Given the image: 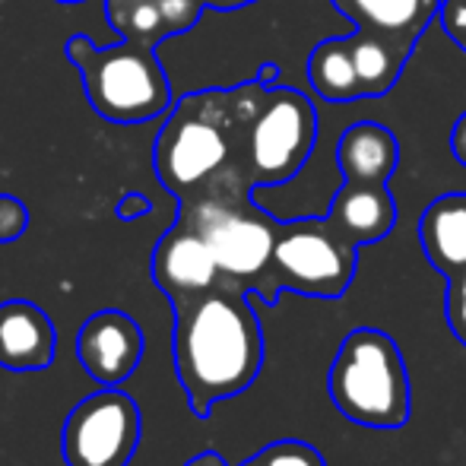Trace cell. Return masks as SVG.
<instances>
[{
	"label": "cell",
	"mask_w": 466,
	"mask_h": 466,
	"mask_svg": "<svg viewBox=\"0 0 466 466\" xmlns=\"http://www.w3.org/2000/svg\"><path fill=\"white\" fill-rule=\"evenodd\" d=\"M175 369L197 419L238 397L264 369V330L248 289L222 286L175 305Z\"/></svg>",
	"instance_id": "cell-1"
},
{
	"label": "cell",
	"mask_w": 466,
	"mask_h": 466,
	"mask_svg": "<svg viewBox=\"0 0 466 466\" xmlns=\"http://www.w3.org/2000/svg\"><path fill=\"white\" fill-rule=\"evenodd\" d=\"M327 393L333 406L362 429H403L410 419V374L397 339L374 327L346 333L330 362Z\"/></svg>",
	"instance_id": "cell-2"
},
{
	"label": "cell",
	"mask_w": 466,
	"mask_h": 466,
	"mask_svg": "<svg viewBox=\"0 0 466 466\" xmlns=\"http://www.w3.org/2000/svg\"><path fill=\"white\" fill-rule=\"evenodd\" d=\"M67 57L83 70L93 108L108 121L137 124L159 117L172 105V80L159 51L147 42H121L93 48L83 35L67 42Z\"/></svg>",
	"instance_id": "cell-3"
},
{
	"label": "cell",
	"mask_w": 466,
	"mask_h": 466,
	"mask_svg": "<svg viewBox=\"0 0 466 466\" xmlns=\"http://www.w3.org/2000/svg\"><path fill=\"white\" fill-rule=\"evenodd\" d=\"M181 222H187L209 245L222 282L241 289H258L273 260V248L279 238V226L264 207L251 200V187H228L213 194L187 197L181 209Z\"/></svg>",
	"instance_id": "cell-4"
},
{
	"label": "cell",
	"mask_w": 466,
	"mask_h": 466,
	"mask_svg": "<svg viewBox=\"0 0 466 466\" xmlns=\"http://www.w3.org/2000/svg\"><path fill=\"white\" fill-rule=\"evenodd\" d=\"M356 264L359 248L346 241L324 216L289 219L279 226L270 270L254 292H260L267 305H277L282 289L308 299H343L356 277Z\"/></svg>",
	"instance_id": "cell-5"
},
{
	"label": "cell",
	"mask_w": 466,
	"mask_h": 466,
	"mask_svg": "<svg viewBox=\"0 0 466 466\" xmlns=\"http://www.w3.org/2000/svg\"><path fill=\"white\" fill-rule=\"evenodd\" d=\"M228 93H190L172 111L166 130L156 147V172L162 185L181 200L194 190L207 187L228 162V137H226V111L232 108Z\"/></svg>",
	"instance_id": "cell-6"
},
{
	"label": "cell",
	"mask_w": 466,
	"mask_h": 466,
	"mask_svg": "<svg viewBox=\"0 0 466 466\" xmlns=\"http://www.w3.org/2000/svg\"><path fill=\"white\" fill-rule=\"evenodd\" d=\"M318 147V108L295 86H273L248 127L251 187L289 185L311 162Z\"/></svg>",
	"instance_id": "cell-7"
},
{
	"label": "cell",
	"mask_w": 466,
	"mask_h": 466,
	"mask_svg": "<svg viewBox=\"0 0 466 466\" xmlns=\"http://www.w3.org/2000/svg\"><path fill=\"white\" fill-rule=\"evenodd\" d=\"M140 444V410L117 387L86 397L64 422L67 466H127Z\"/></svg>",
	"instance_id": "cell-8"
},
{
	"label": "cell",
	"mask_w": 466,
	"mask_h": 466,
	"mask_svg": "<svg viewBox=\"0 0 466 466\" xmlns=\"http://www.w3.org/2000/svg\"><path fill=\"white\" fill-rule=\"evenodd\" d=\"M153 279L159 282V289L168 295V301L175 308L181 301L200 299L209 289L222 286V270L207 241L187 222H178L156 245Z\"/></svg>",
	"instance_id": "cell-9"
},
{
	"label": "cell",
	"mask_w": 466,
	"mask_h": 466,
	"mask_svg": "<svg viewBox=\"0 0 466 466\" xmlns=\"http://www.w3.org/2000/svg\"><path fill=\"white\" fill-rule=\"evenodd\" d=\"M76 352L89 378L105 387H117L137 371L143 359V333L124 311H98L83 324Z\"/></svg>",
	"instance_id": "cell-10"
},
{
	"label": "cell",
	"mask_w": 466,
	"mask_h": 466,
	"mask_svg": "<svg viewBox=\"0 0 466 466\" xmlns=\"http://www.w3.org/2000/svg\"><path fill=\"white\" fill-rule=\"evenodd\" d=\"M57 337L51 318L32 301L0 305V365L6 371H42L55 362Z\"/></svg>",
	"instance_id": "cell-11"
},
{
	"label": "cell",
	"mask_w": 466,
	"mask_h": 466,
	"mask_svg": "<svg viewBox=\"0 0 466 466\" xmlns=\"http://www.w3.org/2000/svg\"><path fill=\"white\" fill-rule=\"evenodd\" d=\"M324 219L346 241H352L356 248H365L393 232V226H397V200H393L387 185L343 181V187L333 194Z\"/></svg>",
	"instance_id": "cell-12"
},
{
	"label": "cell",
	"mask_w": 466,
	"mask_h": 466,
	"mask_svg": "<svg viewBox=\"0 0 466 466\" xmlns=\"http://www.w3.org/2000/svg\"><path fill=\"white\" fill-rule=\"evenodd\" d=\"M343 181L387 185L400 166V143L390 127L378 121H356L339 134L333 153Z\"/></svg>",
	"instance_id": "cell-13"
},
{
	"label": "cell",
	"mask_w": 466,
	"mask_h": 466,
	"mask_svg": "<svg viewBox=\"0 0 466 466\" xmlns=\"http://www.w3.org/2000/svg\"><path fill=\"white\" fill-rule=\"evenodd\" d=\"M419 241L441 277H454L466 267V190L441 194L425 207L419 219Z\"/></svg>",
	"instance_id": "cell-14"
},
{
	"label": "cell",
	"mask_w": 466,
	"mask_h": 466,
	"mask_svg": "<svg viewBox=\"0 0 466 466\" xmlns=\"http://www.w3.org/2000/svg\"><path fill=\"white\" fill-rule=\"evenodd\" d=\"M308 86L311 93L327 105L359 102L362 98V83H359L356 64H352L350 35L320 38L308 55Z\"/></svg>",
	"instance_id": "cell-15"
},
{
	"label": "cell",
	"mask_w": 466,
	"mask_h": 466,
	"mask_svg": "<svg viewBox=\"0 0 466 466\" xmlns=\"http://www.w3.org/2000/svg\"><path fill=\"white\" fill-rule=\"evenodd\" d=\"M412 42H387L384 32H352L350 35V51L352 64H356L359 83H362V98H378L387 89H393V83L400 80L403 70L406 51Z\"/></svg>",
	"instance_id": "cell-16"
},
{
	"label": "cell",
	"mask_w": 466,
	"mask_h": 466,
	"mask_svg": "<svg viewBox=\"0 0 466 466\" xmlns=\"http://www.w3.org/2000/svg\"><path fill=\"white\" fill-rule=\"evenodd\" d=\"M444 0H350L356 23L371 25L393 38H412L416 42L422 25H431Z\"/></svg>",
	"instance_id": "cell-17"
},
{
	"label": "cell",
	"mask_w": 466,
	"mask_h": 466,
	"mask_svg": "<svg viewBox=\"0 0 466 466\" xmlns=\"http://www.w3.org/2000/svg\"><path fill=\"white\" fill-rule=\"evenodd\" d=\"M185 466H228V463L222 461L219 454L207 451V454L190 457ZM241 466H327V461H324V454H320L318 448H311V444L286 438V441L267 444L260 454H254L251 461H245Z\"/></svg>",
	"instance_id": "cell-18"
},
{
	"label": "cell",
	"mask_w": 466,
	"mask_h": 466,
	"mask_svg": "<svg viewBox=\"0 0 466 466\" xmlns=\"http://www.w3.org/2000/svg\"><path fill=\"white\" fill-rule=\"evenodd\" d=\"M127 29L134 32V38H140V42H153V38H159L162 32L168 35L166 19H162V10L156 0H140V4L130 6Z\"/></svg>",
	"instance_id": "cell-19"
},
{
	"label": "cell",
	"mask_w": 466,
	"mask_h": 466,
	"mask_svg": "<svg viewBox=\"0 0 466 466\" xmlns=\"http://www.w3.org/2000/svg\"><path fill=\"white\" fill-rule=\"evenodd\" d=\"M156 4H159L162 19H166L168 35H175V32H187L190 25L200 19V13L207 10L203 0H156Z\"/></svg>",
	"instance_id": "cell-20"
},
{
	"label": "cell",
	"mask_w": 466,
	"mask_h": 466,
	"mask_svg": "<svg viewBox=\"0 0 466 466\" xmlns=\"http://www.w3.org/2000/svg\"><path fill=\"white\" fill-rule=\"evenodd\" d=\"M448 324L466 346V267L448 279Z\"/></svg>",
	"instance_id": "cell-21"
},
{
	"label": "cell",
	"mask_w": 466,
	"mask_h": 466,
	"mask_svg": "<svg viewBox=\"0 0 466 466\" xmlns=\"http://www.w3.org/2000/svg\"><path fill=\"white\" fill-rule=\"evenodd\" d=\"M29 213L16 197H0V241H13L25 232Z\"/></svg>",
	"instance_id": "cell-22"
},
{
	"label": "cell",
	"mask_w": 466,
	"mask_h": 466,
	"mask_svg": "<svg viewBox=\"0 0 466 466\" xmlns=\"http://www.w3.org/2000/svg\"><path fill=\"white\" fill-rule=\"evenodd\" d=\"M438 16H441L444 29L451 32V38H457L466 48V0H444Z\"/></svg>",
	"instance_id": "cell-23"
},
{
	"label": "cell",
	"mask_w": 466,
	"mask_h": 466,
	"mask_svg": "<svg viewBox=\"0 0 466 466\" xmlns=\"http://www.w3.org/2000/svg\"><path fill=\"white\" fill-rule=\"evenodd\" d=\"M149 209H153V203L140 194H127L117 203V216H121V219H137V216H147Z\"/></svg>",
	"instance_id": "cell-24"
},
{
	"label": "cell",
	"mask_w": 466,
	"mask_h": 466,
	"mask_svg": "<svg viewBox=\"0 0 466 466\" xmlns=\"http://www.w3.org/2000/svg\"><path fill=\"white\" fill-rule=\"evenodd\" d=\"M209 6H219V10H235V6L254 4V0H207Z\"/></svg>",
	"instance_id": "cell-25"
},
{
	"label": "cell",
	"mask_w": 466,
	"mask_h": 466,
	"mask_svg": "<svg viewBox=\"0 0 466 466\" xmlns=\"http://www.w3.org/2000/svg\"><path fill=\"white\" fill-rule=\"evenodd\" d=\"M64 4H74V0H64Z\"/></svg>",
	"instance_id": "cell-26"
},
{
	"label": "cell",
	"mask_w": 466,
	"mask_h": 466,
	"mask_svg": "<svg viewBox=\"0 0 466 466\" xmlns=\"http://www.w3.org/2000/svg\"><path fill=\"white\" fill-rule=\"evenodd\" d=\"M134 4H140V0H134Z\"/></svg>",
	"instance_id": "cell-27"
}]
</instances>
